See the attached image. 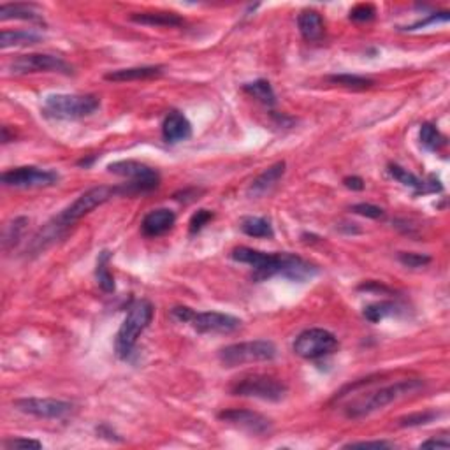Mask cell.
I'll use <instances>...</instances> for the list:
<instances>
[{
	"label": "cell",
	"instance_id": "ac0fdd59",
	"mask_svg": "<svg viewBox=\"0 0 450 450\" xmlns=\"http://www.w3.org/2000/svg\"><path fill=\"white\" fill-rule=\"evenodd\" d=\"M297 27L302 37L308 42H316L324 37V18L319 11L315 9H304L301 11V14L297 16Z\"/></svg>",
	"mask_w": 450,
	"mask_h": 450
},
{
	"label": "cell",
	"instance_id": "e575fe53",
	"mask_svg": "<svg viewBox=\"0 0 450 450\" xmlns=\"http://www.w3.org/2000/svg\"><path fill=\"white\" fill-rule=\"evenodd\" d=\"M377 16V9L372 4H359L350 11V20L354 21H372Z\"/></svg>",
	"mask_w": 450,
	"mask_h": 450
},
{
	"label": "cell",
	"instance_id": "f546056e",
	"mask_svg": "<svg viewBox=\"0 0 450 450\" xmlns=\"http://www.w3.org/2000/svg\"><path fill=\"white\" fill-rule=\"evenodd\" d=\"M27 218L21 217V218H14L13 222H9V224L6 225V229H4V248H9V247H14V244L20 241L21 234H23L25 230V225H27Z\"/></svg>",
	"mask_w": 450,
	"mask_h": 450
},
{
	"label": "cell",
	"instance_id": "836d02e7",
	"mask_svg": "<svg viewBox=\"0 0 450 450\" xmlns=\"http://www.w3.org/2000/svg\"><path fill=\"white\" fill-rule=\"evenodd\" d=\"M352 213L355 215H361V217H366V218H373V220H378V218H384L385 211L381 210L380 206H375V204H368V203H359V204H354V206L350 208Z\"/></svg>",
	"mask_w": 450,
	"mask_h": 450
},
{
	"label": "cell",
	"instance_id": "277c9868",
	"mask_svg": "<svg viewBox=\"0 0 450 450\" xmlns=\"http://www.w3.org/2000/svg\"><path fill=\"white\" fill-rule=\"evenodd\" d=\"M99 107V97L92 93H55L45 99L42 114L53 120H79L93 114Z\"/></svg>",
	"mask_w": 450,
	"mask_h": 450
},
{
	"label": "cell",
	"instance_id": "6da1fadb",
	"mask_svg": "<svg viewBox=\"0 0 450 450\" xmlns=\"http://www.w3.org/2000/svg\"><path fill=\"white\" fill-rule=\"evenodd\" d=\"M117 196H127L125 185H100L83 192L71 206H67L62 213H59L55 218H52L48 224L35 234L34 239H32L30 243V251H34V254L42 251L46 247H49L53 241L59 239L60 236H64L71 225H74L76 222L81 220V218L85 217V215H88L90 211L102 206V204H106L107 201H111Z\"/></svg>",
	"mask_w": 450,
	"mask_h": 450
},
{
	"label": "cell",
	"instance_id": "83f0119b",
	"mask_svg": "<svg viewBox=\"0 0 450 450\" xmlns=\"http://www.w3.org/2000/svg\"><path fill=\"white\" fill-rule=\"evenodd\" d=\"M327 81L333 83V85H340L343 88H350V90H366L372 88L375 85V81L369 78H365V76H355V74H334L327 78Z\"/></svg>",
	"mask_w": 450,
	"mask_h": 450
},
{
	"label": "cell",
	"instance_id": "7a4b0ae2",
	"mask_svg": "<svg viewBox=\"0 0 450 450\" xmlns=\"http://www.w3.org/2000/svg\"><path fill=\"white\" fill-rule=\"evenodd\" d=\"M230 257L241 264L251 266L255 282H262V280L273 278L276 275H282L283 278H289L292 282H306L319 271L312 262L304 261L300 255L287 254V251L268 254V251L255 250L250 247H237L234 248Z\"/></svg>",
	"mask_w": 450,
	"mask_h": 450
},
{
	"label": "cell",
	"instance_id": "ffe728a7",
	"mask_svg": "<svg viewBox=\"0 0 450 450\" xmlns=\"http://www.w3.org/2000/svg\"><path fill=\"white\" fill-rule=\"evenodd\" d=\"M134 23L150 25V27H179L183 25V18L176 13L167 11H155V13H134L131 16Z\"/></svg>",
	"mask_w": 450,
	"mask_h": 450
},
{
	"label": "cell",
	"instance_id": "9c48e42d",
	"mask_svg": "<svg viewBox=\"0 0 450 450\" xmlns=\"http://www.w3.org/2000/svg\"><path fill=\"white\" fill-rule=\"evenodd\" d=\"M294 352L302 359H320L334 354L340 348V341L331 331L322 327H312L302 331L292 345Z\"/></svg>",
	"mask_w": 450,
	"mask_h": 450
},
{
	"label": "cell",
	"instance_id": "8d00e7d4",
	"mask_svg": "<svg viewBox=\"0 0 450 450\" xmlns=\"http://www.w3.org/2000/svg\"><path fill=\"white\" fill-rule=\"evenodd\" d=\"M192 313L194 309L189 308V306H174V308L171 309L172 319L178 320V322L182 324H189V320L192 319Z\"/></svg>",
	"mask_w": 450,
	"mask_h": 450
},
{
	"label": "cell",
	"instance_id": "d4e9b609",
	"mask_svg": "<svg viewBox=\"0 0 450 450\" xmlns=\"http://www.w3.org/2000/svg\"><path fill=\"white\" fill-rule=\"evenodd\" d=\"M241 230L250 237H273L275 230H273L271 222L268 218L262 217H244L241 220Z\"/></svg>",
	"mask_w": 450,
	"mask_h": 450
},
{
	"label": "cell",
	"instance_id": "7c38bea8",
	"mask_svg": "<svg viewBox=\"0 0 450 450\" xmlns=\"http://www.w3.org/2000/svg\"><path fill=\"white\" fill-rule=\"evenodd\" d=\"M14 408L18 412L25 413V415L37 417V419H48V420H57V419H66L67 415H71L74 410V405L69 401H62V399H53V398H23L16 399L13 403Z\"/></svg>",
	"mask_w": 450,
	"mask_h": 450
},
{
	"label": "cell",
	"instance_id": "2e32d148",
	"mask_svg": "<svg viewBox=\"0 0 450 450\" xmlns=\"http://www.w3.org/2000/svg\"><path fill=\"white\" fill-rule=\"evenodd\" d=\"M176 224V213L169 208H157L151 210L145 218H143L141 229L146 236L157 237L162 234L169 232Z\"/></svg>",
	"mask_w": 450,
	"mask_h": 450
},
{
	"label": "cell",
	"instance_id": "ba28073f",
	"mask_svg": "<svg viewBox=\"0 0 450 450\" xmlns=\"http://www.w3.org/2000/svg\"><path fill=\"white\" fill-rule=\"evenodd\" d=\"M107 171L129 179V182L125 183L127 196L150 192V190L157 189L158 183H160V176H158V172L155 171L153 167L136 160L113 162V164L107 165Z\"/></svg>",
	"mask_w": 450,
	"mask_h": 450
},
{
	"label": "cell",
	"instance_id": "30bf717a",
	"mask_svg": "<svg viewBox=\"0 0 450 450\" xmlns=\"http://www.w3.org/2000/svg\"><path fill=\"white\" fill-rule=\"evenodd\" d=\"M59 179V172L52 169L35 167V165L9 169L0 176V182L11 189H45V186H53Z\"/></svg>",
	"mask_w": 450,
	"mask_h": 450
},
{
	"label": "cell",
	"instance_id": "4fadbf2b",
	"mask_svg": "<svg viewBox=\"0 0 450 450\" xmlns=\"http://www.w3.org/2000/svg\"><path fill=\"white\" fill-rule=\"evenodd\" d=\"M218 419L222 422L230 424V426L237 427V430L244 431L248 434H254V437H264V434L271 433L273 422L264 417L262 413L254 412V410H244V408H230L224 410V412L218 413Z\"/></svg>",
	"mask_w": 450,
	"mask_h": 450
},
{
	"label": "cell",
	"instance_id": "e0dca14e",
	"mask_svg": "<svg viewBox=\"0 0 450 450\" xmlns=\"http://www.w3.org/2000/svg\"><path fill=\"white\" fill-rule=\"evenodd\" d=\"M283 174H285V162H276L275 165L266 169L264 172H261V174L251 182L248 194L255 197L266 196V194H269L275 189L276 183L283 178Z\"/></svg>",
	"mask_w": 450,
	"mask_h": 450
},
{
	"label": "cell",
	"instance_id": "d6a6232c",
	"mask_svg": "<svg viewBox=\"0 0 450 450\" xmlns=\"http://www.w3.org/2000/svg\"><path fill=\"white\" fill-rule=\"evenodd\" d=\"M6 450H41L42 444L32 438H11L2 444Z\"/></svg>",
	"mask_w": 450,
	"mask_h": 450
},
{
	"label": "cell",
	"instance_id": "74e56055",
	"mask_svg": "<svg viewBox=\"0 0 450 450\" xmlns=\"http://www.w3.org/2000/svg\"><path fill=\"white\" fill-rule=\"evenodd\" d=\"M391 449L392 444L389 442H352L345 445V449Z\"/></svg>",
	"mask_w": 450,
	"mask_h": 450
},
{
	"label": "cell",
	"instance_id": "60d3db41",
	"mask_svg": "<svg viewBox=\"0 0 450 450\" xmlns=\"http://www.w3.org/2000/svg\"><path fill=\"white\" fill-rule=\"evenodd\" d=\"M450 444L447 440H427L420 444V449H449Z\"/></svg>",
	"mask_w": 450,
	"mask_h": 450
},
{
	"label": "cell",
	"instance_id": "484cf974",
	"mask_svg": "<svg viewBox=\"0 0 450 450\" xmlns=\"http://www.w3.org/2000/svg\"><path fill=\"white\" fill-rule=\"evenodd\" d=\"M243 90L247 93H250L254 99H257L259 102L266 104V106H273L276 102L275 90H273L271 83L266 81V79H257L254 83H247L243 86Z\"/></svg>",
	"mask_w": 450,
	"mask_h": 450
},
{
	"label": "cell",
	"instance_id": "603a6c76",
	"mask_svg": "<svg viewBox=\"0 0 450 450\" xmlns=\"http://www.w3.org/2000/svg\"><path fill=\"white\" fill-rule=\"evenodd\" d=\"M109 261H111L109 251L107 250L100 251L99 259H97V268H95L97 283H99L100 289L107 294L114 292V278H113V273L109 271Z\"/></svg>",
	"mask_w": 450,
	"mask_h": 450
},
{
	"label": "cell",
	"instance_id": "d6986e66",
	"mask_svg": "<svg viewBox=\"0 0 450 450\" xmlns=\"http://www.w3.org/2000/svg\"><path fill=\"white\" fill-rule=\"evenodd\" d=\"M164 73L162 66H143V67H129V69H118L113 73H107L104 79L114 83H125V81H139V79H151L158 78Z\"/></svg>",
	"mask_w": 450,
	"mask_h": 450
},
{
	"label": "cell",
	"instance_id": "5b68a950",
	"mask_svg": "<svg viewBox=\"0 0 450 450\" xmlns=\"http://www.w3.org/2000/svg\"><path fill=\"white\" fill-rule=\"evenodd\" d=\"M153 312V304L146 300H139L134 304H131L127 316H125L120 329H118L117 340H114V350H117L118 357L127 359L132 354L139 336L145 333L146 327L151 324Z\"/></svg>",
	"mask_w": 450,
	"mask_h": 450
},
{
	"label": "cell",
	"instance_id": "ab89813d",
	"mask_svg": "<svg viewBox=\"0 0 450 450\" xmlns=\"http://www.w3.org/2000/svg\"><path fill=\"white\" fill-rule=\"evenodd\" d=\"M345 186L350 190H362L365 189V179L359 178V176H347V178L343 179Z\"/></svg>",
	"mask_w": 450,
	"mask_h": 450
},
{
	"label": "cell",
	"instance_id": "d590c367",
	"mask_svg": "<svg viewBox=\"0 0 450 450\" xmlns=\"http://www.w3.org/2000/svg\"><path fill=\"white\" fill-rule=\"evenodd\" d=\"M213 218V213H211L210 210H199L197 213L192 215V218H190V234H197L201 229H203L204 225L208 224V222Z\"/></svg>",
	"mask_w": 450,
	"mask_h": 450
},
{
	"label": "cell",
	"instance_id": "44dd1931",
	"mask_svg": "<svg viewBox=\"0 0 450 450\" xmlns=\"http://www.w3.org/2000/svg\"><path fill=\"white\" fill-rule=\"evenodd\" d=\"M34 9L35 7L32 4H2L0 6V20H25L42 23L41 14L35 13Z\"/></svg>",
	"mask_w": 450,
	"mask_h": 450
},
{
	"label": "cell",
	"instance_id": "9a60e30c",
	"mask_svg": "<svg viewBox=\"0 0 450 450\" xmlns=\"http://www.w3.org/2000/svg\"><path fill=\"white\" fill-rule=\"evenodd\" d=\"M190 136H192V124L185 114H182L179 111H172L165 117L164 124H162V138L165 143L176 145V143L190 139Z\"/></svg>",
	"mask_w": 450,
	"mask_h": 450
},
{
	"label": "cell",
	"instance_id": "f35d334b",
	"mask_svg": "<svg viewBox=\"0 0 450 450\" xmlns=\"http://www.w3.org/2000/svg\"><path fill=\"white\" fill-rule=\"evenodd\" d=\"M438 21H449V13H437V14H431L427 20L424 21H419V23L412 25V27H408L406 30H417V28H422V27H427V25L431 23H438Z\"/></svg>",
	"mask_w": 450,
	"mask_h": 450
},
{
	"label": "cell",
	"instance_id": "5bb4252c",
	"mask_svg": "<svg viewBox=\"0 0 450 450\" xmlns=\"http://www.w3.org/2000/svg\"><path fill=\"white\" fill-rule=\"evenodd\" d=\"M189 324L197 333L230 334L241 327V320L237 316L222 312H194Z\"/></svg>",
	"mask_w": 450,
	"mask_h": 450
},
{
	"label": "cell",
	"instance_id": "4dcf8cb0",
	"mask_svg": "<svg viewBox=\"0 0 450 450\" xmlns=\"http://www.w3.org/2000/svg\"><path fill=\"white\" fill-rule=\"evenodd\" d=\"M398 259L403 266H406V268H413V269L424 268V266H427L431 262L430 255L413 254V251H399Z\"/></svg>",
	"mask_w": 450,
	"mask_h": 450
},
{
	"label": "cell",
	"instance_id": "f1b7e54d",
	"mask_svg": "<svg viewBox=\"0 0 450 450\" xmlns=\"http://www.w3.org/2000/svg\"><path fill=\"white\" fill-rule=\"evenodd\" d=\"M399 312V306L396 302L391 301H380V302H373V304L366 306L365 308V316L369 320V322L377 324L381 322L387 316L396 315Z\"/></svg>",
	"mask_w": 450,
	"mask_h": 450
},
{
	"label": "cell",
	"instance_id": "cb8c5ba5",
	"mask_svg": "<svg viewBox=\"0 0 450 450\" xmlns=\"http://www.w3.org/2000/svg\"><path fill=\"white\" fill-rule=\"evenodd\" d=\"M389 174H391L394 179H398L401 185L410 186V189H415L417 194L430 192V189H427V183L424 182V179L417 178L413 172H410L408 169L401 167V165H398V164L389 165Z\"/></svg>",
	"mask_w": 450,
	"mask_h": 450
},
{
	"label": "cell",
	"instance_id": "3957f363",
	"mask_svg": "<svg viewBox=\"0 0 450 450\" xmlns=\"http://www.w3.org/2000/svg\"><path fill=\"white\" fill-rule=\"evenodd\" d=\"M420 389H424V381L419 380V378H410V380H401L396 381V384L384 385V387L369 392L368 396H359L357 399H354L347 406V417H350V419H362V417L372 415L373 412L385 408V406L398 401V399L415 394Z\"/></svg>",
	"mask_w": 450,
	"mask_h": 450
},
{
	"label": "cell",
	"instance_id": "52a82bcc",
	"mask_svg": "<svg viewBox=\"0 0 450 450\" xmlns=\"http://www.w3.org/2000/svg\"><path fill=\"white\" fill-rule=\"evenodd\" d=\"M230 392L234 396H243V398H255L262 401H282L285 399L289 387L285 381L271 375H262V373H254V375H244L237 378L230 385Z\"/></svg>",
	"mask_w": 450,
	"mask_h": 450
},
{
	"label": "cell",
	"instance_id": "8992f818",
	"mask_svg": "<svg viewBox=\"0 0 450 450\" xmlns=\"http://www.w3.org/2000/svg\"><path fill=\"white\" fill-rule=\"evenodd\" d=\"M276 355H278V350L273 341L254 340L227 345L218 352V361L225 368H236V366L254 365V362L273 361Z\"/></svg>",
	"mask_w": 450,
	"mask_h": 450
},
{
	"label": "cell",
	"instance_id": "8fae6325",
	"mask_svg": "<svg viewBox=\"0 0 450 450\" xmlns=\"http://www.w3.org/2000/svg\"><path fill=\"white\" fill-rule=\"evenodd\" d=\"M11 73L13 74H34V73H59L71 76L73 67L64 59L48 53H30V55H20L11 62Z\"/></svg>",
	"mask_w": 450,
	"mask_h": 450
},
{
	"label": "cell",
	"instance_id": "4316f807",
	"mask_svg": "<svg viewBox=\"0 0 450 450\" xmlns=\"http://www.w3.org/2000/svg\"><path fill=\"white\" fill-rule=\"evenodd\" d=\"M419 136H420V145L430 151H440L445 145H447L445 136L442 134V132L438 131L433 124H424L422 127H420Z\"/></svg>",
	"mask_w": 450,
	"mask_h": 450
},
{
	"label": "cell",
	"instance_id": "1f68e13d",
	"mask_svg": "<svg viewBox=\"0 0 450 450\" xmlns=\"http://www.w3.org/2000/svg\"><path fill=\"white\" fill-rule=\"evenodd\" d=\"M438 413L434 412H419L412 413V415H406L403 419H399V426L401 427H413V426H424V424L431 422L433 419H437Z\"/></svg>",
	"mask_w": 450,
	"mask_h": 450
},
{
	"label": "cell",
	"instance_id": "7402d4cb",
	"mask_svg": "<svg viewBox=\"0 0 450 450\" xmlns=\"http://www.w3.org/2000/svg\"><path fill=\"white\" fill-rule=\"evenodd\" d=\"M41 42V37L34 32L25 30H2L0 34V48H16V46H30Z\"/></svg>",
	"mask_w": 450,
	"mask_h": 450
}]
</instances>
